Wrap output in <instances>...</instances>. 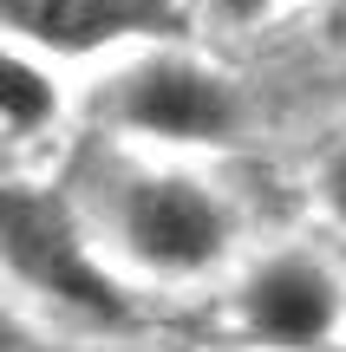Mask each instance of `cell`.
<instances>
[{
  "label": "cell",
  "mask_w": 346,
  "mask_h": 352,
  "mask_svg": "<svg viewBox=\"0 0 346 352\" xmlns=\"http://www.w3.org/2000/svg\"><path fill=\"white\" fill-rule=\"evenodd\" d=\"M118 254L151 280H209L242 254V209L203 170L138 164L105 196Z\"/></svg>",
  "instance_id": "6da1fadb"
},
{
  "label": "cell",
  "mask_w": 346,
  "mask_h": 352,
  "mask_svg": "<svg viewBox=\"0 0 346 352\" xmlns=\"http://www.w3.org/2000/svg\"><path fill=\"white\" fill-rule=\"evenodd\" d=\"M105 118L157 151H235L255 138V91L190 46H144L105 85Z\"/></svg>",
  "instance_id": "7a4b0ae2"
},
{
  "label": "cell",
  "mask_w": 346,
  "mask_h": 352,
  "mask_svg": "<svg viewBox=\"0 0 346 352\" xmlns=\"http://www.w3.org/2000/svg\"><path fill=\"white\" fill-rule=\"evenodd\" d=\"M0 267L20 287H33L39 300L65 307L78 320H105V327L131 320V294L85 248V228H78L72 202L46 196L33 183H0Z\"/></svg>",
  "instance_id": "3957f363"
},
{
  "label": "cell",
  "mask_w": 346,
  "mask_h": 352,
  "mask_svg": "<svg viewBox=\"0 0 346 352\" xmlns=\"http://www.w3.org/2000/svg\"><path fill=\"white\" fill-rule=\"evenodd\" d=\"M229 327L242 352H340L346 340V274L334 254L288 241L235 274Z\"/></svg>",
  "instance_id": "277c9868"
},
{
  "label": "cell",
  "mask_w": 346,
  "mask_h": 352,
  "mask_svg": "<svg viewBox=\"0 0 346 352\" xmlns=\"http://www.w3.org/2000/svg\"><path fill=\"white\" fill-rule=\"evenodd\" d=\"M190 33L183 0H0V39L39 59H91L111 46H177Z\"/></svg>",
  "instance_id": "5b68a950"
},
{
  "label": "cell",
  "mask_w": 346,
  "mask_h": 352,
  "mask_svg": "<svg viewBox=\"0 0 346 352\" xmlns=\"http://www.w3.org/2000/svg\"><path fill=\"white\" fill-rule=\"evenodd\" d=\"M59 111H65V91L52 78V65L39 52L13 46V39H0V131L7 138H39V131L59 124Z\"/></svg>",
  "instance_id": "8992f818"
},
{
  "label": "cell",
  "mask_w": 346,
  "mask_h": 352,
  "mask_svg": "<svg viewBox=\"0 0 346 352\" xmlns=\"http://www.w3.org/2000/svg\"><path fill=\"white\" fill-rule=\"evenodd\" d=\"M307 189H314V209H321V222L346 241V131H340L334 144H327L321 157H314Z\"/></svg>",
  "instance_id": "52a82bcc"
},
{
  "label": "cell",
  "mask_w": 346,
  "mask_h": 352,
  "mask_svg": "<svg viewBox=\"0 0 346 352\" xmlns=\"http://www.w3.org/2000/svg\"><path fill=\"white\" fill-rule=\"evenodd\" d=\"M209 20L216 26H235V33H248V26H268L274 13L288 7V0H203Z\"/></svg>",
  "instance_id": "ba28073f"
},
{
  "label": "cell",
  "mask_w": 346,
  "mask_h": 352,
  "mask_svg": "<svg viewBox=\"0 0 346 352\" xmlns=\"http://www.w3.org/2000/svg\"><path fill=\"white\" fill-rule=\"evenodd\" d=\"M0 352H33V340H26V327L0 307Z\"/></svg>",
  "instance_id": "9c48e42d"
},
{
  "label": "cell",
  "mask_w": 346,
  "mask_h": 352,
  "mask_svg": "<svg viewBox=\"0 0 346 352\" xmlns=\"http://www.w3.org/2000/svg\"><path fill=\"white\" fill-rule=\"evenodd\" d=\"M340 7H346V0H340Z\"/></svg>",
  "instance_id": "30bf717a"
}]
</instances>
